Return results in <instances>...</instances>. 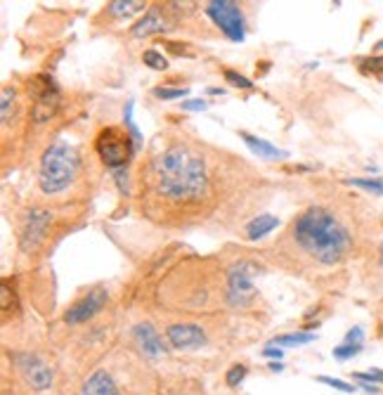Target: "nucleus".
Wrapping results in <instances>:
<instances>
[{
  "instance_id": "nucleus-1",
  "label": "nucleus",
  "mask_w": 383,
  "mask_h": 395,
  "mask_svg": "<svg viewBox=\"0 0 383 395\" xmlns=\"http://www.w3.org/2000/svg\"><path fill=\"white\" fill-rule=\"evenodd\" d=\"M152 170L159 192L170 202H197L208 190L204 159L182 145H173L154 157Z\"/></svg>"
},
{
  "instance_id": "nucleus-2",
  "label": "nucleus",
  "mask_w": 383,
  "mask_h": 395,
  "mask_svg": "<svg viewBox=\"0 0 383 395\" xmlns=\"http://www.w3.org/2000/svg\"><path fill=\"white\" fill-rule=\"evenodd\" d=\"M294 239L296 244L312 256L315 261L324 265H336L343 256H346L350 237H348L346 227L341 225L329 211L324 209H308L303 211L299 218L294 220Z\"/></svg>"
},
{
  "instance_id": "nucleus-3",
  "label": "nucleus",
  "mask_w": 383,
  "mask_h": 395,
  "mask_svg": "<svg viewBox=\"0 0 383 395\" xmlns=\"http://www.w3.org/2000/svg\"><path fill=\"white\" fill-rule=\"evenodd\" d=\"M78 173V154L66 142H55L45 150L41 159V190L45 194H57L66 190Z\"/></svg>"
},
{
  "instance_id": "nucleus-4",
  "label": "nucleus",
  "mask_w": 383,
  "mask_h": 395,
  "mask_svg": "<svg viewBox=\"0 0 383 395\" xmlns=\"http://www.w3.org/2000/svg\"><path fill=\"white\" fill-rule=\"evenodd\" d=\"M95 150L100 154L102 164L109 166L114 170H121L128 166L130 157H133L137 147L128 130L118 128V125H107V128H102L100 133H97Z\"/></svg>"
},
{
  "instance_id": "nucleus-5",
  "label": "nucleus",
  "mask_w": 383,
  "mask_h": 395,
  "mask_svg": "<svg viewBox=\"0 0 383 395\" xmlns=\"http://www.w3.org/2000/svg\"><path fill=\"white\" fill-rule=\"evenodd\" d=\"M28 93L33 97V121L36 123H45L55 116L57 109H60V90H57L55 81L45 73H38V76L31 78L28 83Z\"/></svg>"
},
{
  "instance_id": "nucleus-6",
  "label": "nucleus",
  "mask_w": 383,
  "mask_h": 395,
  "mask_svg": "<svg viewBox=\"0 0 383 395\" xmlns=\"http://www.w3.org/2000/svg\"><path fill=\"white\" fill-rule=\"evenodd\" d=\"M206 15L220 26V31L230 38L232 43H242L244 41V15L242 10L237 8V3L232 0H215V3H208L206 8Z\"/></svg>"
},
{
  "instance_id": "nucleus-7",
  "label": "nucleus",
  "mask_w": 383,
  "mask_h": 395,
  "mask_svg": "<svg viewBox=\"0 0 383 395\" xmlns=\"http://www.w3.org/2000/svg\"><path fill=\"white\" fill-rule=\"evenodd\" d=\"M256 272V267L251 263L242 261L237 265L230 267L227 272V303L232 308H247L256 296L253 282H251V274Z\"/></svg>"
},
{
  "instance_id": "nucleus-8",
  "label": "nucleus",
  "mask_w": 383,
  "mask_h": 395,
  "mask_svg": "<svg viewBox=\"0 0 383 395\" xmlns=\"http://www.w3.org/2000/svg\"><path fill=\"white\" fill-rule=\"evenodd\" d=\"M15 360H17V367H19L21 376H24V381L28 386L36 388V391L50 388V383H53V369L48 367L45 360H41L33 353H17Z\"/></svg>"
},
{
  "instance_id": "nucleus-9",
  "label": "nucleus",
  "mask_w": 383,
  "mask_h": 395,
  "mask_svg": "<svg viewBox=\"0 0 383 395\" xmlns=\"http://www.w3.org/2000/svg\"><path fill=\"white\" fill-rule=\"evenodd\" d=\"M50 222H53V213H50V211H43V209L28 211L24 230H21V251H26V254L36 251L38 246L43 244L45 230H48Z\"/></svg>"
},
{
  "instance_id": "nucleus-10",
  "label": "nucleus",
  "mask_w": 383,
  "mask_h": 395,
  "mask_svg": "<svg viewBox=\"0 0 383 395\" xmlns=\"http://www.w3.org/2000/svg\"><path fill=\"white\" fill-rule=\"evenodd\" d=\"M105 306H107V291L105 289H93L64 313V322L71 324V327L73 324H83V322H88V319H93Z\"/></svg>"
},
{
  "instance_id": "nucleus-11",
  "label": "nucleus",
  "mask_w": 383,
  "mask_h": 395,
  "mask_svg": "<svg viewBox=\"0 0 383 395\" xmlns=\"http://www.w3.org/2000/svg\"><path fill=\"white\" fill-rule=\"evenodd\" d=\"M170 346L173 348H202L206 343V334L199 324H170L166 329Z\"/></svg>"
},
{
  "instance_id": "nucleus-12",
  "label": "nucleus",
  "mask_w": 383,
  "mask_h": 395,
  "mask_svg": "<svg viewBox=\"0 0 383 395\" xmlns=\"http://www.w3.org/2000/svg\"><path fill=\"white\" fill-rule=\"evenodd\" d=\"M133 336H135V341H137V346L142 348V353L145 355H150V358H159L166 348H163V343L161 339H159V334L154 331L152 324H137L135 331H133Z\"/></svg>"
},
{
  "instance_id": "nucleus-13",
  "label": "nucleus",
  "mask_w": 383,
  "mask_h": 395,
  "mask_svg": "<svg viewBox=\"0 0 383 395\" xmlns=\"http://www.w3.org/2000/svg\"><path fill=\"white\" fill-rule=\"evenodd\" d=\"M83 395H121V393H118L116 383H114V379L105 369H97L83 383Z\"/></svg>"
},
{
  "instance_id": "nucleus-14",
  "label": "nucleus",
  "mask_w": 383,
  "mask_h": 395,
  "mask_svg": "<svg viewBox=\"0 0 383 395\" xmlns=\"http://www.w3.org/2000/svg\"><path fill=\"white\" fill-rule=\"evenodd\" d=\"M166 28H168V24H166L161 10L152 8L150 12H147L133 26V33H135V36H152V33H161V31H166Z\"/></svg>"
},
{
  "instance_id": "nucleus-15",
  "label": "nucleus",
  "mask_w": 383,
  "mask_h": 395,
  "mask_svg": "<svg viewBox=\"0 0 383 395\" xmlns=\"http://www.w3.org/2000/svg\"><path fill=\"white\" fill-rule=\"evenodd\" d=\"M242 140L249 145V150L256 154V157H262V159H282L287 157V152L284 150H277L274 145H270V142L265 140H258V137L249 135V133H242Z\"/></svg>"
},
{
  "instance_id": "nucleus-16",
  "label": "nucleus",
  "mask_w": 383,
  "mask_h": 395,
  "mask_svg": "<svg viewBox=\"0 0 383 395\" xmlns=\"http://www.w3.org/2000/svg\"><path fill=\"white\" fill-rule=\"evenodd\" d=\"M277 225H279V220L274 218V216H270V213H260L258 218H253V220L249 222V227H247V237H249V239H260V237H265L267 232H272Z\"/></svg>"
},
{
  "instance_id": "nucleus-17",
  "label": "nucleus",
  "mask_w": 383,
  "mask_h": 395,
  "mask_svg": "<svg viewBox=\"0 0 383 395\" xmlns=\"http://www.w3.org/2000/svg\"><path fill=\"white\" fill-rule=\"evenodd\" d=\"M145 8L147 3H142V0H114V3H109V12L114 17H133Z\"/></svg>"
},
{
  "instance_id": "nucleus-18",
  "label": "nucleus",
  "mask_w": 383,
  "mask_h": 395,
  "mask_svg": "<svg viewBox=\"0 0 383 395\" xmlns=\"http://www.w3.org/2000/svg\"><path fill=\"white\" fill-rule=\"evenodd\" d=\"M310 341H315V334H310V331H296V334L277 336L270 346H303V343H310Z\"/></svg>"
},
{
  "instance_id": "nucleus-19",
  "label": "nucleus",
  "mask_w": 383,
  "mask_h": 395,
  "mask_svg": "<svg viewBox=\"0 0 383 395\" xmlns=\"http://www.w3.org/2000/svg\"><path fill=\"white\" fill-rule=\"evenodd\" d=\"M12 109H15V88H12V85H5L3 97H0V116H3V123L10 121Z\"/></svg>"
},
{
  "instance_id": "nucleus-20",
  "label": "nucleus",
  "mask_w": 383,
  "mask_h": 395,
  "mask_svg": "<svg viewBox=\"0 0 383 395\" xmlns=\"http://www.w3.org/2000/svg\"><path fill=\"white\" fill-rule=\"evenodd\" d=\"M348 185H355L359 190H367L371 194H381L383 197V180H379V177H353V180H348Z\"/></svg>"
},
{
  "instance_id": "nucleus-21",
  "label": "nucleus",
  "mask_w": 383,
  "mask_h": 395,
  "mask_svg": "<svg viewBox=\"0 0 383 395\" xmlns=\"http://www.w3.org/2000/svg\"><path fill=\"white\" fill-rule=\"evenodd\" d=\"M142 62H145L147 67L154 69V71H163V69H168V60L159 53V50H145V55H142Z\"/></svg>"
},
{
  "instance_id": "nucleus-22",
  "label": "nucleus",
  "mask_w": 383,
  "mask_h": 395,
  "mask_svg": "<svg viewBox=\"0 0 383 395\" xmlns=\"http://www.w3.org/2000/svg\"><path fill=\"white\" fill-rule=\"evenodd\" d=\"M125 125H128V133L130 137H133V142H135V147H140L142 145V137H140V130H137V125L133 123V102H128L125 105Z\"/></svg>"
},
{
  "instance_id": "nucleus-23",
  "label": "nucleus",
  "mask_w": 383,
  "mask_h": 395,
  "mask_svg": "<svg viewBox=\"0 0 383 395\" xmlns=\"http://www.w3.org/2000/svg\"><path fill=\"white\" fill-rule=\"evenodd\" d=\"M154 95L159 97V100H180V97L187 95V88H154Z\"/></svg>"
},
{
  "instance_id": "nucleus-24",
  "label": "nucleus",
  "mask_w": 383,
  "mask_h": 395,
  "mask_svg": "<svg viewBox=\"0 0 383 395\" xmlns=\"http://www.w3.org/2000/svg\"><path fill=\"white\" fill-rule=\"evenodd\" d=\"M362 351V346H353V343H341V346L334 348V358L339 360H350Z\"/></svg>"
},
{
  "instance_id": "nucleus-25",
  "label": "nucleus",
  "mask_w": 383,
  "mask_h": 395,
  "mask_svg": "<svg viewBox=\"0 0 383 395\" xmlns=\"http://www.w3.org/2000/svg\"><path fill=\"white\" fill-rule=\"evenodd\" d=\"M225 78L230 81V85H234V88H244V90L253 88V81H249L247 76H242V73L232 71V69H227V71H225Z\"/></svg>"
},
{
  "instance_id": "nucleus-26",
  "label": "nucleus",
  "mask_w": 383,
  "mask_h": 395,
  "mask_svg": "<svg viewBox=\"0 0 383 395\" xmlns=\"http://www.w3.org/2000/svg\"><path fill=\"white\" fill-rule=\"evenodd\" d=\"M317 381H319V383H327V386L336 388V391H343V393H353V391H355V386H353V383H346V381H341V379H334V376H317Z\"/></svg>"
},
{
  "instance_id": "nucleus-27",
  "label": "nucleus",
  "mask_w": 383,
  "mask_h": 395,
  "mask_svg": "<svg viewBox=\"0 0 383 395\" xmlns=\"http://www.w3.org/2000/svg\"><path fill=\"white\" fill-rule=\"evenodd\" d=\"M362 71L364 73H383V55L381 57H367V60H362Z\"/></svg>"
},
{
  "instance_id": "nucleus-28",
  "label": "nucleus",
  "mask_w": 383,
  "mask_h": 395,
  "mask_svg": "<svg viewBox=\"0 0 383 395\" xmlns=\"http://www.w3.org/2000/svg\"><path fill=\"white\" fill-rule=\"evenodd\" d=\"M355 381H369V383H383V371L381 369H371V371H355L353 374Z\"/></svg>"
},
{
  "instance_id": "nucleus-29",
  "label": "nucleus",
  "mask_w": 383,
  "mask_h": 395,
  "mask_svg": "<svg viewBox=\"0 0 383 395\" xmlns=\"http://www.w3.org/2000/svg\"><path fill=\"white\" fill-rule=\"evenodd\" d=\"M244 376H247V367H244V365H234V367L227 371L225 381H227V386H237V383H242Z\"/></svg>"
},
{
  "instance_id": "nucleus-30",
  "label": "nucleus",
  "mask_w": 383,
  "mask_h": 395,
  "mask_svg": "<svg viewBox=\"0 0 383 395\" xmlns=\"http://www.w3.org/2000/svg\"><path fill=\"white\" fill-rule=\"evenodd\" d=\"M12 308H17V299L12 291H10V286L3 284V310H12Z\"/></svg>"
},
{
  "instance_id": "nucleus-31",
  "label": "nucleus",
  "mask_w": 383,
  "mask_h": 395,
  "mask_svg": "<svg viewBox=\"0 0 383 395\" xmlns=\"http://www.w3.org/2000/svg\"><path fill=\"white\" fill-rule=\"evenodd\" d=\"M362 339H364V331L359 329V327H353V329L346 334V341H343V343H353V346H362Z\"/></svg>"
},
{
  "instance_id": "nucleus-32",
  "label": "nucleus",
  "mask_w": 383,
  "mask_h": 395,
  "mask_svg": "<svg viewBox=\"0 0 383 395\" xmlns=\"http://www.w3.org/2000/svg\"><path fill=\"white\" fill-rule=\"evenodd\" d=\"M206 107H208V102L206 100H185L182 102V109L185 112H204Z\"/></svg>"
},
{
  "instance_id": "nucleus-33",
  "label": "nucleus",
  "mask_w": 383,
  "mask_h": 395,
  "mask_svg": "<svg viewBox=\"0 0 383 395\" xmlns=\"http://www.w3.org/2000/svg\"><path fill=\"white\" fill-rule=\"evenodd\" d=\"M168 48H170V50H173V53H175V55H192V53H190V50H187V48H180V45H178V43H175V41H168Z\"/></svg>"
},
{
  "instance_id": "nucleus-34",
  "label": "nucleus",
  "mask_w": 383,
  "mask_h": 395,
  "mask_svg": "<svg viewBox=\"0 0 383 395\" xmlns=\"http://www.w3.org/2000/svg\"><path fill=\"white\" fill-rule=\"evenodd\" d=\"M265 355L267 358H282V351H279V348H265Z\"/></svg>"
},
{
  "instance_id": "nucleus-35",
  "label": "nucleus",
  "mask_w": 383,
  "mask_h": 395,
  "mask_svg": "<svg viewBox=\"0 0 383 395\" xmlns=\"http://www.w3.org/2000/svg\"><path fill=\"white\" fill-rule=\"evenodd\" d=\"M270 369H272V371H282L284 367H282V365H279V362H272V365H270Z\"/></svg>"
},
{
  "instance_id": "nucleus-36",
  "label": "nucleus",
  "mask_w": 383,
  "mask_h": 395,
  "mask_svg": "<svg viewBox=\"0 0 383 395\" xmlns=\"http://www.w3.org/2000/svg\"><path fill=\"white\" fill-rule=\"evenodd\" d=\"M208 93H211V95H222V90H220V88H211Z\"/></svg>"
},
{
  "instance_id": "nucleus-37",
  "label": "nucleus",
  "mask_w": 383,
  "mask_h": 395,
  "mask_svg": "<svg viewBox=\"0 0 383 395\" xmlns=\"http://www.w3.org/2000/svg\"><path fill=\"white\" fill-rule=\"evenodd\" d=\"M376 50H383V38H381L379 43H376Z\"/></svg>"
},
{
  "instance_id": "nucleus-38",
  "label": "nucleus",
  "mask_w": 383,
  "mask_h": 395,
  "mask_svg": "<svg viewBox=\"0 0 383 395\" xmlns=\"http://www.w3.org/2000/svg\"><path fill=\"white\" fill-rule=\"evenodd\" d=\"M381 261H383V246H381Z\"/></svg>"
}]
</instances>
